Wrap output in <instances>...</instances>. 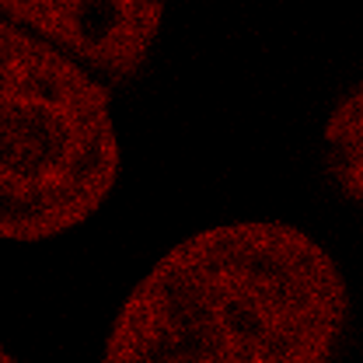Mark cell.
Returning a JSON list of instances; mask_svg holds the SVG:
<instances>
[{
  "label": "cell",
  "instance_id": "277c9868",
  "mask_svg": "<svg viewBox=\"0 0 363 363\" xmlns=\"http://www.w3.org/2000/svg\"><path fill=\"white\" fill-rule=\"evenodd\" d=\"M325 168L332 185L350 199H363V84L346 91L325 123Z\"/></svg>",
  "mask_w": 363,
  "mask_h": 363
},
{
  "label": "cell",
  "instance_id": "6da1fadb",
  "mask_svg": "<svg viewBox=\"0 0 363 363\" xmlns=\"http://www.w3.org/2000/svg\"><path fill=\"white\" fill-rule=\"evenodd\" d=\"M350 286L304 227L230 220L172 245L108 325V363H328Z\"/></svg>",
  "mask_w": 363,
  "mask_h": 363
},
{
  "label": "cell",
  "instance_id": "7a4b0ae2",
  "mask_svg": "<svg viewBox=\"0 0 363 363\" xmlns=\"http://www.w3.org/2000/svg\"><path fill=\"white\" fill-rule=\"evenodd\" d=\"M119 175L108 84L0 18V241L39 245L77 230Z\"/></svg>",
  "mask_w": 363,
  "mask_h": 363
},
{
  "label": "cell",
  "instance_id": "3957f363",
  "mask_svg": "<svg viewBox=\"0 0 363 363\" xmlns=\"http://www.w3.org/2000/svg\"><path fill=\"white\" fill-rule=\"evenodd\" d=\"M168 0H0V18L56 45L105 84H133L161 39Z\"/></svg>",
  "mask_w": 363,
  "mask_h": 363
}]
</instances>
